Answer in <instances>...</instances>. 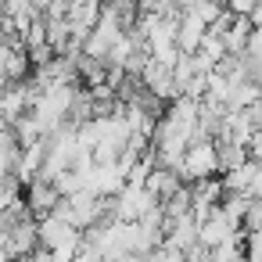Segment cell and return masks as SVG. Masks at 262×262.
Instances as JSON below:
<instances>
[{
  "label": "cell",
  "mask_w": 262,
  "mask_h": 262,
  "mask_svg": "<svg viewBox=\"0 0 262 262\" xmlns=\"http://www.w3.org/2000/svg\"><path fill=\"white\" fill-rule=\"evenodd\" d=\"M176 172H180V180L187 187L201 183V180H215L219 176V147H215V140H194Z\"/></svg>",
  "instance_id": "cell-1"
},
{
  "label": "cell",
  "mask_w": 262,
  "mask_h": 262,
  "mask_svg": "<svg viewBox=\"0 0 262 262\" xmlns=\"http://www.w3.org/2000/svg\"><path fill=\"white\" fill-rule=\"evenodd\" d=\"M155 208H158V201L147 194V187H137V183H126L122 194L112 198V219L115 223H140Z\"/></svg>",
  "instance_id": "cell-2"
},
{
  "label": "cell",
  "mask_w": 262,
  "mask_h": 262,
  "mask_svg": "<svg viewBox=\"0 0 262 262\" xmlns=\"http://www.w3.org/2000/svg\"><path fill=\"white\" fill-rule=\"evenodd\" d=\"M237 233H241V226L226 215V208H223V205L198 219V244H201L205 251H212V248L226 244V241H230V237H237Z\"/></svg>",
  "instance_id": "cell-3"
},
{
  "label": "cell",
  "mask_w": 262,
  "mask_h": 262,
  "mask_svg": "<svg viewBox=\"0 0 262 262\" xmlns=\"http://www.w3.org/2000/svg\"><path fill=\"white\" fill-rule=\"evenodd\" d=\"M140 83H144V90L151 94V97H158L162 104L169 101H176L180 97V90H176V79H172V69H165V65H158V61H147L144 65V72H140Z\"/></svg>",
  "instance_id": "cell-4"
},
{
  "label": "cell",
  "mask_w": 262,
  "mask_h": 262,
  "mask_svg": "<svg viewBox=\"0 0 262 262\" xmlns=\"http://www.w3.org/2000/svg\"><path fill=\"white\" fill-rule=\"evenodd\" d=\"M58 205H61V194H58L54 183H47V180H33V183L26 187V208H29V215H33L36 223L47 219V215H54Z\"/></svg>",
  "instance_id": "cell-5"
},
{
  "label": "cell",
  "mask_w": 262,
  "mask_h": 262,
  "mask_svg": "<svg viewBox=\"0 0 262 262\" xmlns=\"http://www.w3.org/2000/svg\"><path fill=\"white\" fill-rule=\"evenodd\" d=\"M144 187H147V194H151L158 205H165V201H169V198H176L187 183L180 180V172H176V169H158V165H155Z\"/></svg>",
  "instance_id": "cell-6"
},
{
  "label": "cell",
  "mask_w": 262,
  "mask_h": 262,
  "mask_svg": "<svg viewBox=\"0 0 262 262\" xmlns=\"http://www.w3.org/2000/svg\"><path fill=\"white\" fill-rule=\"evenodd\" d=\"M205 36H208V26L201 18H194L190 11H183L180 15V26H176V47L183 54H198V47H201Z\"/></svg>",
  "instance_id": "cell-7"
},
{
  "label": "cell",
  "mask_w": 262,
  "mask_h": 262,
  "mask_svg": "<svg viewBox=\"0 0 262 262\" xmlns=\"http://www.w3.org/2000/svg\"><path fill=\"white\" fill-rule=\"evenodd\" d=\"M251 18H241V15H233V22L226 26V33H223V47H226V58H244L248 54V43H251Z\"/></svg>",
  "instance_id": "cell-8"
},
{
  "label": "cell",
  "mask_w": 262,
  "mask_h": 262,
  "mask_svg": "<svg viewBox=\"0 0 262 262\" xmlns=\"http://www.w3.org/2000/svg\"><path fill=\"white\" fill-rule=\"evenodd\" d=\"M215 147H219V176L230 172V169H241V165L251 158L248 147H241V144H233V140H215Z\"/></svg>",
  "instance_id": "cell-9"
},
{
  "label": "cell",
  "mask_w": 262,
  "mask_h": 262,
  "mask_svg": "<svg viewBox=\"0 0 262 262\" xmlns=\"http://www.w3.org/2000/svg\"><path fill=\"white\" fill-rule=\"evenodd\" d=\"M18 43H8L0 40V86H11V54H15Z\"/></svg>",
  "instance_id": "cell-10"
},
{
  "label": "cell",
  "mask_w": 262,
  "mask_h": 262,
  "mask_svg": "<svg viewBox=\"0 0 262 262\" xmlns=\"http://www.w3.org/2000/svg\"><path fill=\"white\" fill-rule=\"evenodd\" d=\"M244 233H262V198H255L251 201V208H248V215H244V226H241Z\"/></svg>",
  "instance_id": "cell-11"
},
{
  "label": "cell",
  "mask_w": 262,
  "mask_h": 262,
  "mask_svg": "<svg viewBox=\"0 0 262 262\" xmlns=\"http://www.w3.org/2000/svg\"><path fill=\"white\" fill-rule=\"evenodd\" d=\"M258 8H262V0H226V11L230 15H241V18H251Z\"/></svg>",
  "instance_id": "cell-12"
},
{
  "label": "cell",
  "mask_w": 262,
  "mask_h": 262,
  "mask_svg": "<svg viewBox=\"0 0 262 262\" xmlns=\"http://www.w3.org/2000/svg\"><path fill=\"white\" fill-rule=\"evenodd\" d=\"M51 4H54V0H33V8H36L40 15H47V11H51Z\"/></svg>",
  "instance_id": "cell-13"
},
{
  "label": "cell",
  "mask_w": 262,
  "mask_h": 262,
  "mask_svg": "<svg viewBox=\"0 0 262 262\" xmlns=\"http://www.w3.org/2000/svg\"><path fill=\"white\" fill-rule=\"evenodd\" d=\"M251 29H255V33H262V8L251 15Z\"/></svg>",
  "instance_id": "cell-14"
},
{
  "label": "cell",
  "mask_w": 262,
  "mask_h": 262,
  "mask_svg": "<svg viewBox=\"0 0 262 262\" xmlns=\"http://www.w3.org/2000/svg\"><path fill=\"white\" fill-rule=\"evenodd\" d=\"M0 230H4V212H0Z\"/></svg>",
  "instance_id": "cell-15"
}]
</instances>
